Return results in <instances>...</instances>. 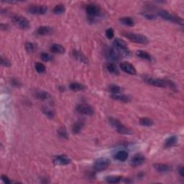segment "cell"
<instances>
[{"label": "cell", "mask_w": 184, "mask_h": 184, "mask_svg": "<svg viewBox=\"0 0 184 184\" xmlns=\"http://www.w3.org/2000/svg\"><path fill=\"white\" fill-rule=\"evenodd\" d=\"M113 48L116 49L120 55H123L125 56H128L130 54V51L129 50L128 47L126 42L124 40L116 38L113 42Z\"/></svg>", "instance_id": "obj_1"}, {"label": "cell", "mask_w": 184, "mask_h": 184, "mask_svg": "<svg viewBox=\"0 0 184 184\" xmlns=\"http://www.w3.org/2000/svg\"><path fill=\"white\" fill-rule=\"evenodd\" d=\"M124 35L130 41L135 42V43L146 45L149 42L147 37L142 34H137V33H125Z\"/></svg>", "instance_id": "obj_2"}, {"label": "cell", "mask_w": 184, "mask_h": 184, "mask_svg": "<svg viewBox=\"0 0 184 184\" xmlns=\"http://www.w3.org/2000/svg\"><path fill=\"white\" fill-rule=\"evenodd\" d=\"M109 122H110L112 126L115 128L118 133L122 134H132L133 133L132 129H130L128 127L125 126L124 125H122L120 121L116 120V119L110 118Z\"/></svg>", "instance_id": "obj_3"}, {"label": "cell", "mask_w": 184, "mask_h": 184, "mask_svg": "<svg viewBox=\"0 0 184 184\" xmlns=\"http://www.w3.org/2000/svg\"><path fill=\"white\" fill-rule=\"evenodd\" d=\"M158 15L160 16L161 18L164 19L165 20H168V21H170L173 22H176V23L183 24V20L180 18L179 17H177L176 15L170 14L169 12L168 11L164 10H160L158 11Z\"/></svg>", "instance_id": "obj_4"}, {"label": "cell", "mask_w": 184, "mask_h": 184, "mask_svg": "<svg viewBox=\"0 0 184 184\" xmlns=\"http://www.w3.org/2000/svg\"><path fill=\"white\" fill-rule=\"evenodd\" d=\"M12 22L17 27L22 30H27L30 28V22L24 17L20 15H15L12 17Z\"/></svg>", "instance_id": "obj_5"}, {"label": "cell", "mask_w": 184, "mask_h": 184, "mask_svg": "<svg viewBox=\"0 0 184 184\" xmlns=\"http://www.w3.org/2000/svg\"><path fill=\"white\" fill-rule=\"evenodd\" d=\"M110 160L107 158H100L95 161L94 164V169L95 171H102L107 169L110 165Z\"/></svg>", "instance_id": "obj_6"}, {"label": "cell", "mask_w": 184, "mask_h": 184, "mask_svg": "<svg viewBox=\"0 0 184 184\" xmlns=\"http://www.w3.org/2000/svg\"><path fill=\"white\" fill-rule=\"evenodd\" d=\"M28 12L32 15H45L48 11V7L44 5H33L28 8Z\"/></svg>", "instance_id": "obj_7"}, {"label": "cell", "mask_w": 184, "mask_h": 184, "mask_svg": "<svg viewBox=\"0 0 184 184\" xmlns=\"http://www.w3.org/2000/svg\"><path fill=\"white\" fill-rule=\"evenodd\" d=\"M105 56L111 61L116 62L120 60V53L114 48H109L105 51Z\"/></svg>", "instance_id": "obj_8"}, {"label": "cell", "mask_w": 184, "mask_h": 184, "mask_svg": "<svg viewBox=\"0 0 184 184\" xmlns=\"http://www.w3.org/2000/svg\"><path fill=\"white\" fill-rule=\"evenodd\" d=\"M86 12L90 17H97L98 15H99L101 10L97 4L91 3L87 5L86 8Z\"/></svg>", "instance_id": "obj_9"}, {"label": "cell", "mask_w": 184, "mask_h": 184, "mask_svg": "<svg viewBox=\"0 0 184 184\" xmlns=\"http://www.w3.org/2000/svg\"><path fill=\"white\" fill-rule=\"evenodd\" d=\"M76 111L78 113L85 115H92L94 113V109L89 104H78L76 107Z\"/></svg>", "instance_id": "obj_10"}, {"label": "cell", "mask_w": 184, "mask_h": 184, "mask_svg": "<svg viewBox=\"0 0 184 184\" xmlns=\"http://www.w3.org/2000/svg\"><path fill=\"white\" fill-rule=\"evenodd\" d=\"M53 163L57 165H66L70 164L71 160L66 155H60L55 157L53 159Z\"/></svg>", "instance_id": "obj_11"}, {"label": "cell", "mask_w": 184, "mask_h": 184, "mask_svg": "<svg viewBox=\"0 0 184 184\" xmlns=\"http://www.w3.org/2000/svg\"><path fill=\"white\" fill-rule=\"evenodd\" d=\"M146 81L149 84L152 85V86L160 87V88H164V87H166L168 86L167 81H165V80L160 79V78H149L146 80Z\"/></svg>", "instance_id": "obj_12"}, {"label": "cell", "mask_w": 184, "mask_h": 184, "mask_svg": "<svg viewBox=\"0 0 184 184\" xmlns=\"http://www.w3.org/2000/svg\"><path fill=\"white\" fill-rule=\"evenodd\" d=\"M121 70L129 75H135L137 71L134 67L128 62H122L120 65Z\"/></svg>", "instance_id": "obj_13"}, {"label": "cell", "mask_w": 184, "mask_h": 184, "mask_svg": "<svg viewBox=\"0 0 184 184\" xmlns=\"http://www.w3.org/2000/svg\"><path fill=\"white\" fill-rule=\"evenodd\" d=\"M145 161V156L142 154H136L132 157V158L130 160V165L132 167H138L144 163Z\"/></svg>", "instance_id": "obj_14"}, {"label": "cell", "mask_w": 184, "mask_h": 184, "mask_svg": "<svg viewBox=\"0 0 184 184\" xmlns=\"http://www.w3.org/2000/svg\"><path fill=\"white\" fill-rule=\"evenodd\" d=\"M33 95L37 99L42 101L48 100L50 98V94L48 92L42 90H35L33 92Z\"/></svg>", "instance_id": "obj_15"}, {"label": "cell", "mask_w": 184, "mask_h": 184, "mask_svg": "<svg viewBox=\"0 0 184 184\" xmlns=\"http://www.w3.org/2000/svg\"><path fill=\"white\" fill-rule=\"evenodd\" d=\"M111 97L113 99L120 101V102H129L131 100L128 96L125 95V94H112L111 95Z\"/></svg>", "instance_id": "obj_16"}, {"label": "cell", "mask_w": 184, "mask_h": 184, "mask_svg": "<svg viewBox=\"0 0 184 184\" xmlns=\"http://www.w3.org/2000/svg\"><path fill=\"white\" fill-rule=\"evenodd\" d=\"M177 142H178V138H177V136H170L165 140L164 142V146L166 148L171 147L173 146H174V145H176Z\"/></svg>", "instance_id": "obj_17"}, {"label": "cell", "mask_w": 184, "mask_h": 184, "mask_svg": "<svg viewBox=\"0 0 184 184\" xmlns=\"http://www.w3.org/2000/svg\"><path fill=\"white\" fill-rule=\"evenodd\" d=\"M129 157V153L125 150H120L115 155V159L120 162H125L127 160Z\"/></svg>", "instance_id": "obj_18"}, {"label": "cell", "mask_w": 184, "mask_h": 184, "mask_svg": "<svg viewBox=\"0 0 184 184\" xmlns=\"http://www.w3.org/2000/svg\"><path fill=\"white\" fill-rule=\"evenodd\" d=\"M153 166L155 169L159 173H168L170 170V166L163 163H156Z\"/></svg>", "instance_id": "obj_19"}, {"label": "cell", "mask_w": 184, "mask_h": 184, "mask_svg": "<svg viewBox=\"0 0 184 184\" xmlns=\"http://www.w3.org/2000/svg\"><path fill=\"white\" fill-rule=\"evenodd\" d=\"M73 57L81 61V63H84L85 64H87L89 63V60L87 59V58L81 52L78 50H73Z\"/></svg>", "instance_id": "obj_20"}, {"label": "cell", "mask_w": 184, "mask_h": 184, "mask_svg": "<svg viewBox=\"0 0 184 184\" xmlns=\"http://www.w3.org/2000/svg\"><path fill=\"white\" fill-rule=\"evenodd\" d=\"M52 28L49 26H41L37 28V34L40 35H47L52 33Z\"/></svg>", "instance_id": "obj_21"}, {"label": "cell", "mask_w": 184, "mask_h": 184, "mask_svg": "<svg viewBox=\"0 0 184 184\" xmlns=\"http://www.w3.org/2000/svg\"><path fill=\"white\" fill-rule=\"evenodd\" d=\"M137 56H138L139 58H142V59L146 60L147 61H152V55L149 54L146 51L144 50H138L136 52Z\"/></svg>", "instance_id": "obj_22"}, {"label": "cell", "mask_w": 184, "mask_h": 184, "mask_svg": "<svg viewBox=\"0 0 184 184\" xmlns=\"http://www.w3.org/2000/svg\"><path fill=\"white\" fill-rule=\"evenodd\" d=\"M51 52L53 53H58V54H62L65 53V49L60 44H53L50 47Z\"/></svg>", "instance_id": "obj_23"}, {"label": "cell", "mask_w": 184, "mask_h": 184, "mask_svg": "<svg viewBox=\"0 0 184 184\" xmlns=\"http://www.w3.org/2000/svg\"><path fill=\"white\" fill-rule=\"evenodd\" d=\"M69 88L73 91H79L84 90L86 87H85L84 85L79 84V83H71L69 85Z\"/></svg>", "instance_id": "obj_24"}, {"label": "cell", "mask_w": 184, "mask_h": 184, "mask_svg": "<svg viewBox=\"0 0 184 184\" xmlns=\"http://www.w3.org/2000/svg\"><path fill=\"white\" fill-rule=\"evenodd\" d=\"M84 124L83 122H77L73 125L72 127V132L74 134H78L81 131L82 129L84 128Z\"/></svg>", "instance_id": "obj_25"}, {"label": "cell", "mask_w": 184, "mask_h": 184, "mask_svg": "<svg viewBox=\"0 0 184 184\" xmlns=\"http://www.w3.org/2000/svg\"><path fill=\"white\" fill-rule=\"evenodd\" d=\"M120 21L121 23L124 24V25L129 26V27H132L134 25V21L132 17H123V18L120 20Z\"/></svg>", "instance_id": "obj_26"}, {"label": "cell", "mask_w": 184, "mask_h": 184, "mask_svg": "<svg viewBox=\"0 0 184 184\" xmlns=\"http://www.w3.org/2000/svg\"><path fill=\"white\" fill-rule=\"evenodd\" d=\"M107 71H109V73L112 74H114V75H117V74L120 73V71H119V69L116 66V64H108L107 65Z\"/></svg>", "instance_id": "obj_27"}, {"label": "cell", "mask_w": 184, "mask_h": 184, "mask_svg": "<svg viewBox=\"0 0 184 184\" xmlns=\"http://www.w3.org/2000/svg\"><path fill=\"white\" fill-rule=\"evenodd\" d=\"M140 124L144 127H151L153 125L154 122L151 119L147 117H142L140 120Z\"/></svg>", "instance_id": "obj_28"}, {"label": "cell", "mask_w": 184, "mask_h": 184, "mask_svg": "<svg viewBox=\"0 0 184 184\" xmlns=\"http://www.w3.org/2000/svg\"><path fill=\"white\" fill-rule=\"evenodd\" d=\"M53 13L55 15H62L64 14L66 11V7L64 4H59L55 6V7L53 8Z\"/></svg>", "instance_id": "obj_29"}, {"label": "cell", "mask_w": 184, "mask_h": 184, "mask_svg": "<svg viewBox=\"0 0 184 184\" xmlns=\"http://www.w3.org/2000/svg\"><path fill=\"white\" fill-rule=\"evenodd\" d=\"M122 180V177L116 176H110L106 177V181L109 183H118Z\"/></svg>", "instance_id": "obj_30"}, {"label": "cell", "mask_w": 184, "mask_h": 184, "mask_svg": "<svg viewBox=\"0 0 184 184\" xmlns=\"http://www.w3.org/2000/svg\"><path fill=\"white\" fill-rule=\"evenodd\" d=\"M42 111L43 112V114L46 115V116H48V118L50 119H53L55 116V113L53 111V109H51L50 108H49L48 107H42Z\"/></svg>", "instance_id": "obj_31"}, {"label": "cell", "mask_w": 184, "mask_h": 184, "mask_svg": "<svg viewBox=\"0 0 184 184\" xmlns=\"http://www.w3.org/2000/svg\"><path fill=\"white\" fill-rule=\"evenodd\" d=\"M58 134H59V136L62 138H68V132H67L66 129L64 127H60L58 130Z\"/></svg>", "instance_id": "obj_32"}, {"label": "cell", "mask_w": 184, "mask_h": 184, "mask_svg": "<svg viewBox=\"0 0 184 184\" xmlns=\"http://www.w3.org/2000/svg\"><path fill=\"white\" fill-rule=\"evenodd\" d=\"M35 69H36L37 72L39 73H43L46 72V66H44L43 64H41V63H37L35 64Z\"/></svg>", "instance_id": "obj_33"}, {"label": "cell", "mask_w": 184, "mask_h": 184, "mask_svg": "<svg viewBox=\"0 0 184 184\" xmlns=\"http://www.w3.org/2000/svg\"><path fill=\"white\" fill-rule=\"evenodd\" d=\"M24 47H25V50L28 51V53L33 52L35 49V45L33 44V42H26L25 45H24Z\"/></svg>", "instance_id": "obj_34"}, {"label": "cell", "mask_w": 184, "mask_h": 184, "mask_svg": "<svg viewBox=\"0 0 184 184\" xmlns=\"http://www.w3.org/2000/svg\"><path fill=\"white\" fill-rule=\"evenodd\" d=\"M109 90L112 94H119L121 91V88L117 85H111L109 87Z\"/></svg>", "instance_id": "obj_35"}, {"label": "cell", "mask_w": 184, "mask_h": 184, "mask_svg": "<svg viewBox=\"0 0 184 184\" xmlns=\"http://www.w3.org/2000/svg\"><path fill=\"white\" fill-rule=\"evenodd\" d=\"M41 59L42 61L44 62H48L51 60L52 59V57H51L50 54H48V53H43L41 54Z\"/></svg>", "instance_id": "obj_36"}, {"label": "cell", "mask_w": 184, "mask_h": 184, "mask_svg": "<svg viewBox=\"0 0 184 184\" xmlns=\"http://www.w3.org/2000/svg\"><path fill=\"white\" fill-rule=\"evenodd\" d=\"M106 36L108 39L111 40L114 36V32L112 28H109L106 30Z\"/></svg>", "instance_id": "obj_37"}, {"label": "cell", "mask_w": 184, "mask_h": 184, "mask_svg": "<svg viewBox=\"0 0 184 184\" xmlns=\"http://www.w3.org/2000/svg\"><path fill=\"white\" fill-rule=\"evenodd\" d=\"M1 64L5 67H10L11 66V63L10 60L7 58L4 57H1Z\"/></svg>", "instance_id": "obj_38"}, {"label": "cell", "mask_w": 184, "mask_h": 184, "mask_svg": "<svg viewBox=\"0 0 184 184\" xmlns=\"http://www.w3.org/2000/svg\"><path fill=\"white\" fill-rule=\"evenodd\" d=\"M143 16H144L145 18L147 19H149V20H153V19H156V15L152 14V13H150L148 12H144L142 13Z\"/></svg>", "instance_id": "obj_39"}, {"label": "cell", "mask_w": 184, "mask_h": 184, "mask_svg": "<svg viewBox=\"0 0 184 184\" xmlns=\"http://www.w3.org/2000/svg\"><path fill=\"white\" fill-rule=\"evenodd\" d=\"M2 180L4 181L5 183H10L12 181H11L10 179L8 178L7 176H4V175H2Z\"/></svg>", "instance_id": "obj_40"}, {"label": "cell", "mask_w": 184, "mask_h": 184, "mask_svg": "<svg viewBox=\"0 0 184 184\" xmlns=\"http://www.w3.org/2000/svg\"><path fill=\"white\" fill-rule=\"evenodd\" d=\"M178 170L179 174L181 175V177H183V176H184V170H183V166H181V167L179 168L178 169Z\"/></svg>", "instance_id": "obj_41"}, {"label": "cell", "mask_w": 184, "mask_h": 184, "mask_svg": "<svg viewBox=\"0 0 184 184\" xmlns=\"http://www.w3.org/2000/svg\"><path fill=\"white\" fill-rule=\"evenodd\" d=\"M8 28H9L8 24H4V23H2L1 24V28H2V30H7Z\"/></svg>", "instance_id": "obj_42"}]
</instances>
